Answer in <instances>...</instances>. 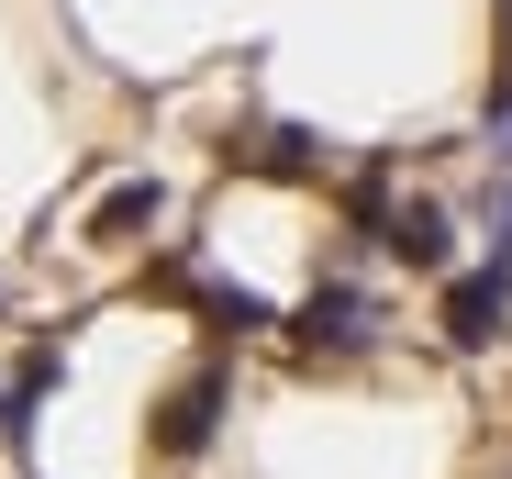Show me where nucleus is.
<instances>
[{
  "mask_svg": "<svg viewBox=\"0 0 512 479\" xmlns=\"http://www.w3.org/2000/svg\"><path fill=\"white\" fill-rule=\"evenodd\" d=\"M390 335V312H379V290H357V279H323L312 301H301V346L312 357H368Z\"/></svg>",
  "mask_w": 512,
  "mask_h": 479,
  "instance_id": "nucleus-1",
  "label": "nucleus"
},
{
  "mask_svg": "<svg viewBox=\"0 0 512 479\" xmlns=\"http://www.w3.org/2000/svg\"><path fill=\"white\" fill-rule=\"evenodd\" d=\"M212 424H223V368H190V379L156 402V457H201Z\"/></svg>",
  "mask_w": 512,
  "mask_h": 479,
  "instance_id": "nucleus-2",
  "label": "nucleus"
},
{
  "mask_svg": "<svg viewBox=\"0 0 512 479\" xmlns=\"http://www.w3.org/2000/svg\"><path fill=\"white\" fill-rule=\"evenodd\" d=\"M379 246H390L401 268H423V279H435V268L457 257V223H446V201H390V223H379Z\"/></svg>",
  "mask_w": 512,
  "mask_h": 479,
  "instance_id": "nucleus-3",
  "label": "nucleus"
},
{
  "mask_svg": "<svg viewBox=\"0 0 512 479\" xmlns=\"http://www.w3.org/2000/svg\"><path fill=\"white\" fill-rule=\"evenodd\" d=\"M501 324H512V279L501 268H479V279L446 290V346H490Z\"/></svg>",
  "mask_w": 512,
  "mask_h": 479,
  "instance_id": "nucleus-4",
  "label": "nucleus"
},
{
  "mask_svg": "<svg viewBox=\"0 0 512 479\" xmlns=\"http://www.w3.org/2000/svg\"><path fill=\"white\" fill-rule=\"evenodd\" d=\"M156 223H167V190H156V179H123V190L101 201L90 234H101V246H123V234H156Z\"/></svg>",
  "mask_w": 512,
  "mask_h": 479,
  "instance_id": "nucleus-5",
  "label": "nucleus"
},
{
  "mask_svg": "<svg viewBox=\"0 0 512 479\" xmlns=\"http://www.w3.org/2000/svg\"><path fill=\"white\" fill-rule=\"evenodd\" d=\"M479 223H490V268L512 279V179H490V201H479Z\"/></svg>",
  "mask_w": 512,
  "mask_h": 479,
  "instance_id": "nucleus-6",
  "label": "nucleus"
}]
</instances>
